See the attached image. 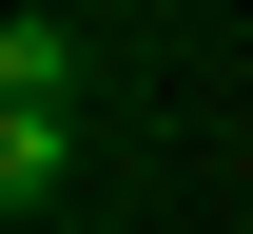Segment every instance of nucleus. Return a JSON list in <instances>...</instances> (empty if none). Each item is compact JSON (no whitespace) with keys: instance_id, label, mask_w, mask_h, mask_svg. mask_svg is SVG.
I'll return each instance as SVG.
<instances>
[{"instance_id":"obj_1","label":"nucleus","mask_w":253,"mask_h":234,"mask_svg":"<svg viewBox=\"0 0 253 234\" xmlns=\"http://www.w3.org/2000/svg\"><path fill=\"white\" fill-rule=\"evenodd\" d=\"M0 117H78V39L59 20H0Z\"/></svg>"},{"instance_id":"obj_2","label":"nucleus","mask_w":253,"mask_h":234,"mask_svg":"<svg viewBox=\"0 0 253 234\" xmlns=\"http://www.w3.org/2000/svg\"><path fill=\"white\" fill-rule=\"evenodd\" d=\"M59 176H78V117H0V215H39Z\"/></svg>"}]
</instances>
